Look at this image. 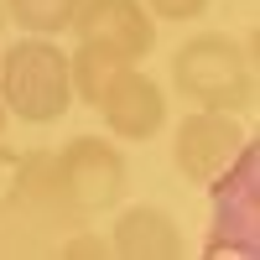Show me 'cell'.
<instances>
[{
  "mask_svg": "<svg viewBox=\"0 0 260 260\" xmlns=\"http://www.w3.org/2000/svg\"><path fill=\"white\" fill-rule=\"evenodd\" d=\"M172 83L198 110H229L245 115L255 104V62L250 47H240L224 31H198L172 52Z\"/></svg>",
  "mask_w": 260,
  "mask_h": 260,
  "instance_id": "cell-1",
  "label": "cell"
},
{
  "mask_svg": "<svg viewBox=\"0 0 260 260\" xmlns=\"http://www.w3.org/2000/svg\"><path fill=\"white\" fill-rule=\"evenodd\" d=\"M0 104L6 115H21L26 125H52L68 115L73 83H68V57L47 37H26L0 52Z\"/></svg>",
  "mask_w": 260,
  "mask_h": 260,
  "instance_id": "cell-2",
  "label": "cell"
},
{
  "mask_svg": "<svg viewBox=\"0 0 260 260\" xmlns=\"http://www.w3.org/2000/svg\"><path fill=\"white\" fill-rule=\"evenodd\" d=\"M125 151L104 136H78L52 156V208L68 213H99L125 192Z\"/></svg>",
  "mask_w": 260,
  "mask_h": 260,
  "instance_id": "cell-3",
  "label": "cell"
},
{
  "mask_svg": "<svg viewBox=\"0 0 260 260\" xmlns=\"http://www.w3.org/2000/svg\"><path fill=\"white\" fill-rule=\"evenodd\" d=\"M213 198H219V213H213V255H255V229H260V192H255V151L250 141L234 151V161L213 177Z\"/></svg>",
  "mask_w": 260,
  "mask_h": 260,
  "instance_id": "cell-4",
  "label": "cell"
},
{
  "mask_svg": "<svg viewBox=\"0 0 260 260\" xmlns=\"http://www.w3.org/2000/svg\"><path fill=\"white\" fill-rule=\"evenodd\" d=\"M68 31L89 47L115 52L120 62H141L156 47V21L141 0H78Z\"/></svg>",
  "mask_w": 260,
  "mask_h": 260,
  "instance_id": "cell-5",
  "label": "cell"
},
{
  "mask_svg": "<svg viewBox=\"0 0 260 260\" xmlns=\"http://www.w3.org/2000/svg\"><path fill=\"white\" fill-rule=\"evenodd\" d=\"M245 146L240 125L229 110H192L177 125V141H172V161H177L182 177L192 182H213L219 172L234 161V151Z\"/></svg>",
  "mask_w": 260,
  "mask_h": 260,
  "instance_id": "cell-6",
  "label": "cell"
},
{
  "mask_svg": "<svg viewBox=\"0 0 260 260\" xmlns=\"http://www.w3.org/2000/svg\"><path fill=\"white\" fill-rule=\"evenodd\" d=\"M94 110L104 115L110 136H120V141H151L161 130V120H167V99H161V89L136 68V62H125V68L104 83V94L94 99Z\"/></svg>",
  "mask_w": 260,
  "mask_h": 260,
  "instance_id": "cell-7",
  "label": "cell"
},
{
  "mask_svg": "<svg viewBox=\"0 0 260 260\" xmlns=\"http://www.w3.org/2000/svg\"><path fill=\"white\" fill-rule=\"evenodd\" d=\"M115 255L125 260H177L182 255V234L172 224V213L151 208V203H136L115 219V240H110Z\"/></svg>",
  "mask_w": 260,
  "mask_h": 260,
  "instance_id": "cell-8",
  "label": "cell"
},
{
  "mask_svg": "<svg viewBox=\"0 0 260 260\" xmlns=\"http://www.w3.org/2000/svg\"><path fill=\"white\" fill-rule=\"evenodd\" d=\"M120 68H125V62H120L115 52L78 42V47H73V57H68V83H73V94H78L83 104H94V99L104 94V83H110Z\"/></svg>",
  "mask_w": 260,
  "mask_h": 260,
  "instance_id": "cell-9",
  "label": "cell"
},
{
  "mask_svg": "<svg viewBox=\"0 0 260 260\" xmlns=\"http://www.w3.org/2000/svg\"><path fill=\"white\" fill-rule=\"evenodd\" d=\"M73 11H78V0H6V16L16 21L21 31H31V37H57V31H68Z\"/></svg>",
  "mask_w": 260,
  "mask_h": 260,
  "instance_id": "cell-10",
  "label": "cell"
},
{
  "mask_svg": "<svg viewBox=\"0 0 260 260\" xmlns=\"http://www.w3.org/2000/svg\"><path fill=\"white\" fill-rule=\"evenodd\" d=\"M21 198H26V167H21V151L0 146V219L16 213Z\"/></svg>",
  "mask_w": 260,
  "mask_h": 260,
  "instance_id": "cell-11",
  "label": "cell"
},
{
  "mask_svg": "<svg viewBox=\"0 0 260 260\" xmlns=\"http://www.w3.org/2000/svg\"><path fill=\"white\" fill-rule=\"evenodd\" d=\"M141 6L151 16H161V21H198L208 11V0H141Z\"/></svg>",
  "mask_w": 260,
  "mask_h": 260,
  "instance_id": "cell-12",
  "label": "cell"
},
{
  "mask_svg": "<svg viewBox=\"0 0 260 260\" xmlns=\"http://www.w3.org/2000/svg\"><path fill=\"white\" fill-rule=\"evenodd\" d=\"M62 255H110V245H104V240H94V234H78V240H68V245H62Z\"/></svg>",
  "mask_w": 260,
  "mask_h": 260,
  "instance_id": "cell-13",
  "label": "cell"
},
{
  "mask_svg": "<svg viewBox=\"0 0 260 260\" xmlns=\"http://www.w3.org/2000/svg\"><path fill=\"white\" fill-rule=\"evenodd\" d=\"M6 120H11V115H6V104H0V130H6Z\"/></svg>",
  "mask_w": 260,
  "mask_h": 260,
  "instance_id": "cell-14",
  "label": "cell"
},
{
  "mask_svg": "<svg viewBox=\"0 0 260 260\" xmlns=\"http://www.w3.org/2000/svg\"><path fill=\"white\" fill-rule=\"evenodd\" d=\"M0 26H6V0H0Z\"/></svg>",
  "mask_w": 260,
  "mask_h": 260,
  "instance_id": "cell-15",
  "label": "cell"
}]
</instances>
